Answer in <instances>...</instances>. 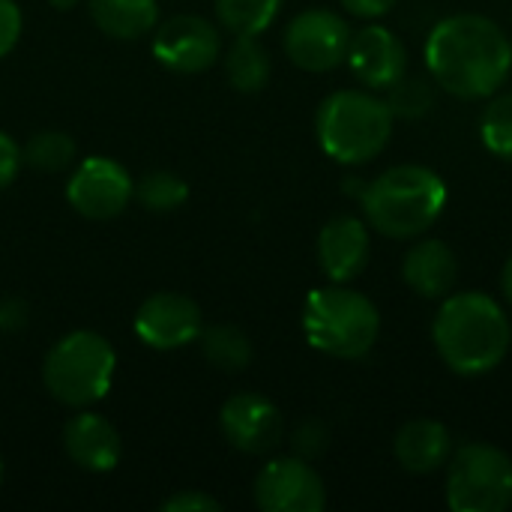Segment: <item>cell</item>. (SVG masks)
Listing matches in <instances>:
<instances>
[{"label":"cell","instance_id":"4dcf8cb0","mask_svg":"<svg viewBox=\"0 0 512 512\" xmlns=\"http://www.w3.org/2000/svg\"><path fill=\"white\" fill-rule=\"evenodd\" d=\"M30 309L21 297H0V333H18L27 327Z\"/></svg>","mask_w":512,"mask_h":512},{"label":"cell","instance_id":"4316f807","mask_svg":"<svg viewBox=\"0 0 512 512\" xmlns=\"http://www.w3.org/2000/svg\"><path fill=\"white\" fill-rule=\"evenodd\" d=\"M330 447V429L321 423V420H303L294 432H291V450L294 456L306 459V462H315L318 456H324Z\"/></svg>","mask_w":512,"mask_h":512},{"label":"cell","instance_id":"5b68a950","mask_svg":"<svg viewBox=\"0 0 512 512\" xmlns=\"http://www.w3.org/2000/svg\"><path fill=\"white\" fill-rule=\"evenodd\" d=\"M300 324L306 342L333 360H363L381 336L378 306L366 294L336 282L309 291Z\"/></svg>","mask_w":512,"mask_h":512},{"label":"cell","instance_id":"603a6c76","mask_svg":"<svg viewBox=\"0 0 512 512\" xmlns=\"http://www.w3.org/2000/svg\"><path fill=\"white\" fill-rule=\"evenodd\" d=\"M282 9V0H216V18L234 36L264 33Z\"/></svg>","mask_w":512,"mask_h":512},{"label":"cell","instance_id":"30bf717a","mask_svg":"<svg viewBox=\"0 0 512 512\" xmlns=\"http://www.w3.org/2000/svg\"><path fill=\"white\" fill-rule=\"evenodd\" d=\"M252 498L261 512H321L327 507V486L312 462L282 456L258 471Z\"/></svg>","mask_w":512,"mask_h":512},{"label":"cell","instance_id":"2e32d148","mask_svg":"<svg viewBox=\"0 0 512 512\" xmlns=\"http://www.w3.org/2000/svg\"><path fill=\"white\" fill-rule=\"evenodd\" d=\"M63 453L75 468L87 474H111L120 465L123 441L111 420L81 408L63 426Z\"/></svg>","mask_w":512,"mask_h":512},{"label":"cell","instance_id":"f546056e","mask_svg":"<svg viewBox=\"0 0 512 512\" xmlns=\"http://www.w3.org/2000/svg\"><path fill=\"white\" fill-rule=\"evenodd\" d=\"M21 165H24L21 147L15 144V138H12V135L0 132V192H3L6 186H12V183H15V177H18Z\"/></svg>","mask_w":512,"mask_h":512},{"label":"cell","instance_id":"7c38bea8","mask_svg":"<svg viewBox=\"0 0 512 512\" xmlns=\"http://www.w3.org/2000/svg\"><path fill=\"white\" fill-rule=\"evenodd\" d=\"M132 330L153 351H180L198 342L204 330L201 306L186 294L156 291L138 306L132 318Z\"/></svg>","mask_w":512,"mask_h":512},{"label":"cell","instance_id":"ffe728a7","mask_svg":"<svg viewBox=\"0 0 512 512\" xmlns=\"http://www.w3.org/2000/svg\"><path fill=\"white\" fill-rule=\"evenodd\" d=\"M273 75L270 51L258 42V36H234L225 51V78L237 93H258L267 87Z\"/></svg>","mask_w":512,"mask_h":512},{"label":"cell","instance_id":"d6986e66","mask_svg":"<svg viewBox=\"0 0 512 512\" xmlns=\"http://www.w3.org/2000/svg\"><path fill=\"white\" fill-rule=\"evenodd\" d=\"M93 24L120 42H135L156 30L159 3L156 0H90Z\"/></svg>","mask_w":512,"mask_h":512},{"label":"cell","instance_id":"4fadbf2b","mask_svg":"<svg viewBox=\"0 0 512 512\" xmlns=\"http://www.w3.org/2000/svg\"><path fill=\"white\" fill-rule=\"evenodd\" d=\"M219 429L234 450L246 456H264L282 444L285 417L261 393H234L219 411Z\"/></svg>","mask_w":512,"mask_h":512},{"label":"cell","instance_id":"7a4b0ae2","mask_svg":"<svg viewBox=\"0 0 512 512\" xmlns=\"http://www.w3.org/2000/svg\"><path fill=\"white\" fill-rule=\"evenodd\" d=\"M432 345L453 375H489L510 354V315L486 291L447 294L441 300V309L435 312Z\"/></svg>","mask_w":512,"mask_h":512},{"label":"cell","instance_id":"5bb4252c","mask_svg":"<svg viewBox=\"0 0 512 512\" xmlns=\"http://www.w3.org/2000/svg\"><path fill=\"white\" fill-rule=\"evenodd\" d=\"M345 63L363 87L387 90L408 72V51L390 27L366 24L363 30H354Z\"/></svg>","mask_w":512,"mask_h":512},{"label":"cell","instance_id":"d4e9b609","mask_svg":"<svg viewBox=\"0 0 512 512\" xmlns=\"http://www.w3.org/2000/svg\"><path fill=\"white\" fill-rule=\"evenodd\" d=\"M480 138L492 156L512 162V90L489 96V105L480 117Z\"/></svg>","mask_w":512,"mask_h":512},{"label":"cell","instance_id":"484cf974","mask_svg":"<svg viewBox=\"0 0 512 512\" xmlns=\"http://www.w3.org/2000/svg\"><path fill=\"white\" fill-rule=\"evenodd\" d=\"M387 105L393 111V117H423L432 111L435 105V90L426 78H417V75H402L393 87H387Z\"/></svg>","mask_w":512,"mask_h":512},{"label":"cell","instance_id":"836d02e7","mask_svg":"<svg viewBox=\"0 0 512 512\" xmlns=\"http://www.w3.org/2000/svg\"><path fill=\"white\" fill-rule=\"evenodd\" d=\"M57 12H69L72 6H78V0H48Z\"/></svg>","mask_w":512,"mask_h":512},{"label":"cell","instance_id":"7402d4cb","mask_svg":"<svg viewBox=\"0 0 512 512\" xmlns=\"http://www.w3.org/2000/svg\"><path fill=\"white\" fill-rule=\"evenodd\" d=\"M21 156L33 171L60 174V171L72 168V162L78 156V144L63 129H42L21 147Z\"/></svg>","mask_w":512,"mask_h":512},{"label":"cell","instance_id":"3957f363","mask_svg":"<svg viewBox=\"0 0 512 512\" xmlns=\"http://www.w3.org/2000/svg\"><path fill=\"white\" fill-rule=\"evenodd\" d=\"M450 201L444 177L426 165H396L366 180L363 219L390 240H417L438 225Z\"/></svg>","mask_w":512,"mask_h":512},{"label":"cell","instance_id":"ba28073f","mask_svg":"<svg viewBox=\"0 0 512 512\" xmlns=\"http://www.w3.org/2000/svg\"><path fill=\"white\" fill-rule=\"evenodd\" d=\"M351 24L333 9L312 6L291 18L285 27V54L303 72H333L345 63L351 45Z\"/></svg>","mask_w":512,"mask_h":512},{"label":"cell","instance_id":"8fae6325","mask_svg":"<svg viewBox=\"0 0 512 512\" xmlns=\"http://www.w3.org/2000/svg\"><path fill=\"white\" fill-rule=\"evenodd\" d=\"M150 48L159 66L180 75H198L222 57V36L216 24L201 15H171L156 24Z\"/></svg>","mask_w":512,"mask_h":512},{"label":"cell","instance_id":"6da1fadb","mask_svg":"<svg viewBox=\"0 0 512 512\" xmlns=\"http://www.w3.org/2000/svg\"><path fill=\"white\" fill-rule=\"evenodd\" d=\"M426 69L456 99H489L512 72V42L486 15L459 12L438 21L423 48Z\"/></svg>","mask_w":512,"mask_h":512},{"label":"cell","instance_id":"8992f818","mask_svg":"<svg viewBox=\"0 0 512 512\" xmlns=\"http://www.w3.org/2000/svg\"><path fill=\"white\" fill-rule=\"evenodd\" d=\"M114 345L93 330H72L60 336L42 363V384L48 396L66 408H90L102 402L114 384Z\"/></svg>","mask_w":512,"mask_h":512},{"label":"cell","instance_id":"44dd1931","mask_svg":"<svg viewBox=\"0 0 512 512\" xmlns=\"http://www.w3.org/2000/svg\"><path fill=\"white\" fill-rule=\"evenodd\" d=\"M201 342V354L204 360L219 369V372H243L249 363H252V342L249 336L234 327V324H216V327H207L201 330L198 336Z\"/></svg>","mask_w":512,"mask_h":512},{"label":"cell","instance_id":"e0dca14e","mask_svg":"<svg viewBox=\"0 0 512 512\" xmlns=\"http://www.w3.org/2000/svg\"><path fill=\"white\" fill-rule=\"evenodd\" d=\"M402 279L423 300H444L447 294H453L459 279V261L450 243L435 237H417V243L402 258Z\"/></svg>","mask_w":512,"mask_h":512},{"label":"cell","instance_id":"83f0119b","mask_svg":"<svg viewBox=\"0 0 512 512\" xmlns=\"http://www.w3.org/2000/svg\"><path fill=\"white\" fill-rule=\"evenodd\" d=\"M162 512H219L222 501H216L213 495L201 492V489H180L171 498H165L159 504Z\"/></svg>","mask_w":512,"mask_h":512},{"label":"cell","instance_id":"9a60e30c","mask_svg":"<svg viewBox=\"0 0 512 512\" xmlns=\"http://www.w3.org/2000/svg\"><path fill=\"white\" fill-rule=\"evenodd\" d=\"M372 258V234L366 219L333 216L318 234V264L324 276L336 285H351L360 279Z\"/></svg>","mask_w":512,"mask_h":512},{"label":"cell","instance_id":"ac0fdd59","mask_svg":"<svg viewBox=\"0 0 512 512\" xmlns=\"http://www.w3.org/2000/svg\"><path fill=\"white\" fill-rule=\"evenodd\" d=\"M393 456L408 474L429 477L447 468L453 456V435L438 420H429V417L408 420L393 438Z\"/></svg>","mask_w":512,"mask_h":512},{"label":"cell","instance_id":"f1b7e54d","mask_svg":"<svg viewBox=\"0 0 512 512\" xmlns=\"http://www.w3.org/2000/svg\"><path fill=\"white\" fill-rule=\"evenodd\" d=\"M24 30V18L15 0H0V60L18 45Z\"/></svg>","mask_w":512,"mask_h":512},{"label":"cell","instance_id":"52a82bcc","mask_svg":"<svg viewBox=\"0 0 512 512\" xmlns=\"http://www.w3.org/2000/svg\"><path fill=\"white\" fill-rule=\"evenodd\" d=\"M447 507L453 512H507L512 507V459L486 444L468 441L447 462Z\"/></svg>","mask_w":512,"mask_h":512},{"label":"cell","instance_id":"cb8c5ba5","mask_svg":"<svg viewBox=\"0 0 512 512\" xmlns=\"http://www.w3.org/2000/svg\"><path fill=\"white\" fill-rule=\"evenodd\" d=\"M135 201L150 213H171L189 201V183L174 171L156 168L135 183Z\"/></svg>","mask_w":512,"mask_h":512},{"label":"cell","instance_id":"e575fe53","mask_svg":"<svg viewBox=\"0 0 512 512\" xmlns=\"http://www.w3.org/2000/svg\"><path fill=\"white\" fill-rule=\"evenodd\" d=\"M0 486H3V453H0Z\"/></svg>","mask_w":512,"mask_h":512},{"label":"cell","instance_id":"1f68e13d","mask_svg":"<svg viewBox=\"0 0 512 512\" xmlns=\"http://www.w3.org/2000/svg\"><path fill=\"white\" fill-rule=\"evenodd\" d=\"M339 3H342V9H348V15L375 21V18H384L399 0H339Z\"/></svg>","mask_w":512,"mask_h":512},{"label":"cell","instance_id":"d6a6232c","mask_svg":"<svg viewBox=\"0 0 512 512\" xmlns=\"http://www.w3.org/2000/svg\"><path fill=\"white\" fill-rule=\"evenodd\" d=\"M501 291H504L507 303H510V306H512V255H510V258H507L504 270H501Z\"/></svg>","mask_w":512,"mask_h":512},{"label":"cell","instance_id":"277c9868","mask_svg":"<svg viewBox=\"0 0 512 512\" xmlns=\"http://www.w3.org/2000/svg\"><path fill=\"white\" fill-rule=\"evenodd\" d=\"M393 111L372 90H336L315 114L318 147L339 165H366L378 159L393 138Z\"/></svg>","mask_w":512,"mask_h":512},{"label":"cell","instance_id":"9c48e42d","mask_svg":"<svg viewBox=\"0 0 512 512\" xmlns=\"http://www.w3.org/2000/svg\"><path fill=\"white\" fill-rule=\"evenodd\" d=\"M135 198L132 174L108 156H87L75 165L72 177L66 180V201L69 207L93 222H108L120 216L129 201Z\"/></svg>","mask_w":512,"mask_h":512}]
</instances>
